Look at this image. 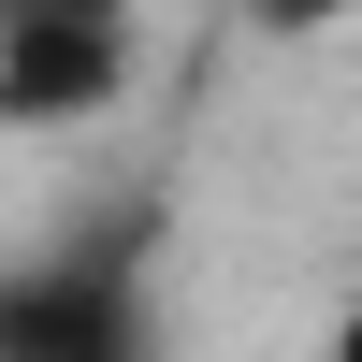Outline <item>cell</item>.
<instances>
[{
    "label": "cell",
    "mask_w": 362,
    "mask_h": 362,
    "mask_svg": "<svg viewBox=\"0 0 362 362\" xmlns=\"http://www.w3.org/2000/svg\"><path fill=\"white\" fill-rule=\"evenodd\" d=\"M145 87V15H0V131H102Z\"/></svg>",
    "instance_id": "6da1fadb"
},
{
    "label": "cell",
    "mask_w": 362,
    "mask_h": 362,
    "mask_svg": "<svg viewBox=\"0 0 362 362\" xmlns=\"http://www.w3.org/2000/svg\"><path fill=\"white\" fill-rule=\"evenodd\" d=\"M319 362H362V305H348V319H334V348H319Z\"/></svg>",
    "instance_id": "5b68a950"
},
{
    "label": "cell",
    "mask_w": 362,
    "mask_h": 362,
    "mask_svg": "<svg viewBox=\"0 0 362 362\" xmlns=\"http://www.w3.org/2000/svg\"><path fill=\"white\" fill-rule=\"evenodd\" d=\"M232 15H247V29H276V44H319V29H348L362 0H232Z\"/></svg>",
    "instance_id": "3957f363"
},
{
    "label": "cell",
    "mask_w": 362,
    "mask_h": 362,
    "mask_svg": "<svg viewBox=\"0 0 362 362\" xmlns=\"http://www.w3.org/2000/svg\"><path fill=\"white\" fill-rule=\"evenodd\" d=\"M131 276L116 261H44V276H0V362H131Z\"/></svg>",
    "instance_id": "7a4b0ae2"
},
{
    "label": "cell",
    "mask_w": 362,
    "mask_h": 362,
    "mask_svg": "<svg viewBox=\"0 0 362 362\" xmlns=\"http://www.w3.org/2000/svg\"><path fill=\"white\" fill-rule=\"evenodd\" d=\"M0 15H145V0H0Z\"/></svg>",
    "instance_id": "277c9868"
}]
</instances>
